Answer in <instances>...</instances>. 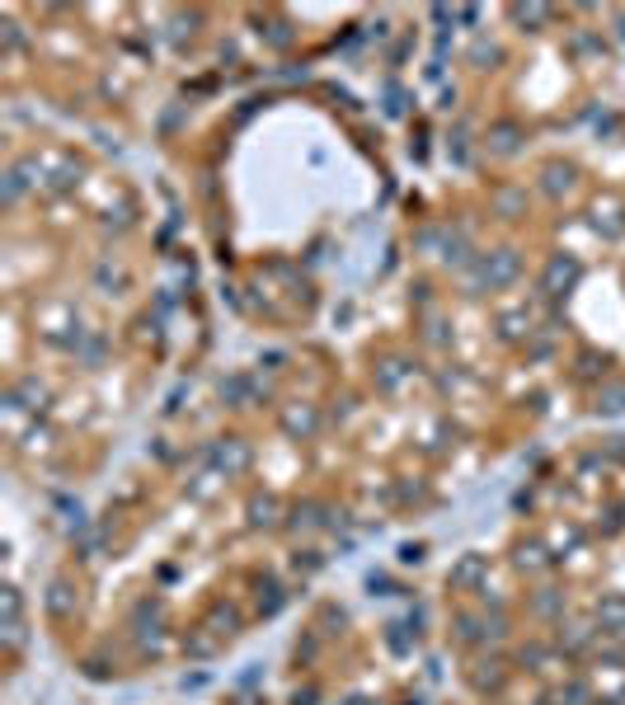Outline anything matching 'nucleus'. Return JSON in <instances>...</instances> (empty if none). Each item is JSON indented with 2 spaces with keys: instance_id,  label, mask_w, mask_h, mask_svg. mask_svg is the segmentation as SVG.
Segmentation results:
<instances>
[{
  "instance_id": "obj_1",
  "label": "nucleus",
  "mask_w": 625,
  "mask_h": 705,
  "mask_svg": "<svg viewBox=\"0 0 625 705\" xmlns=\"http://www.w3.org/2000/svg\"><path fill=\"white\" fill-rule=\"evenodd\" d=\"M479 569H484V559H479V555H470L466 564L456 569V583H475V579H479Z\"/></svg>"
},
{
  "instance_id": "obj_2",
  "label": "nucleus",
  "mask_w": 625,
  "mask_h": 705,
  "mask_svg": "<svg viewBox=\"0 0 625 705\" xmlns=\"http://www.w3.org/2000/svg\"><path fill=\"white\" fill-rule=\"evenodd\" d=\"M597 410H606V414H616V410H625V386H616V390H606L602 400H597Z\"/></svg>"
},
{
  "instance_id": "obj_3",
  "label": "nucleus",
  "mask_w": 625,
  "mask_h": 705,
  "mask_svg": "<svg viewBox=\"0 0 625 705\" xmlns=\"http://www.w3.org/2000/svg\"><path fill=\"white\" fill-rule=\"evenodd\" d=\"M61 592H66V588L57 583V588H52V597H47V607H52V612H66V597H61Z\"/></svg>"
},
{
  "instance_id": "obj_4",
  "label": "nucleus",
  "mask_w": 625,
  "mask_h": 705,
  "mask_svg": "<svg viewBox=\"0 0 625 705\" xmlns=\"http://www.w3.org/2000/svg\"><path fill=\"white\" fill-rule=\"evenodd\" d=\"M512 14H517L522 24H527V19H532V24H541V19H546V10H512Z\"/></svg>"
},
{
  "instance_id": "obj_5",
  "label": "nucleus",
  "mask_w": 625,
  "mask_h": 705,
  "mask_svg": "<svg viewBox=\"0 0 625 705\" xmlns=\"http://www.w3.org/2000/svg\"><path fill=\"white\" fill-rule=\"evenodd\" d=\"M494 137H499V151H512V127H499Z\"/></svg>"
}]
</instances>
